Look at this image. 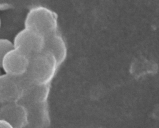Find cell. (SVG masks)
I'll use <instances>...</instances> for the list:
<instances>
[{
  "label": "cell",
  "instance_id": "52a82bcc",
  "mask_svg": "<svg viewBox=\"0 0 159 128\" xmlns=\"http://www.w3.org/2000/svg\"><path fill=\"white\" fill-rule=\"evenodd\" d=\"M23 106L27 111L28 124L32 122L35 127H44L49 124L50 117L47 101L28 103Z\"/></svg>",
  "mask_w": 159,
  "mask_h": 128
},
{
  "label": "cell",
  "instance_id": "5b68a950",
  "mask_svg": "<svg viewBox=\"0 0 159 128\" xmlns=\"http://www.w3.org/2000/svg\"><path fill=\"white\" fill-rule=\"evenodd\" d=\"M24 91L17 77L7 74L0 76V102L3 104L18 102L22 98Z\"/></svg>",
  "mask_w": 159,
  "mask_h": 128
},
{
  "label": "cell",
  "instance_id": "8992f818",
  "mask_svg": "<svg viewBox=\"0 0 159 128\" xmlns=\"http://www.w3.org/2000/svg\"><path fill=\"white\" fill-rule=\"evenodd\" d=\"M0 119L8 122L14 128H22L28 124L27 111L20 103L4 104L0 109Z\"/></svg>",
  "mask_w": 159,
  "mask_h": 128
},
{
  "label": "cell",
  "instance_id": "277c9868",
  "mask_svg": "<svg viewBox=\"0 0 159 128\" xmlns=\"http://www.w3.org/2000/svg\"><path fill=\"white\" fill-rule=\"evenodd\" d=\"M29 58L17 49L13 48L6 53L2 59L1 67L6 74L18 77L27 70Z\"/></svg>",
  "mask_w": 159,
  "mask_h": 128
},
{
  "label": "cell",
  "instance_id": "30bf717a",
  "mask_svg": "<svg viewBox=\"0 0 159 128\" xmlns=\"http://www.w3.org/2000/svg\"><path fill=\"white\" fill-rule=\"evenodd\" d=\"M14 48L13 43L7 39H0V67L3 57L7 52Z\"/></svg>",
  "mask_w": 159,
  "mask_h": 128
},
{
  "label": "cell",
  "instance_id": "3957f363",
  "mask_svg": "<svg viewBox=\"0 0 159 128\" xmlns=\"http://www.w3.org/2000/svg\"><path fill=\"white\" fill-rule=\"evenodd\" d=\"M44 41L43 36L25 27L16 35L12 43L14 48L30 58L43 50Z\"/></svg>",
  "mask_w": 159,
  "mask_h": 128
},
{
  "label": "cell",
  "instance_id": "ba28073f",
  "mask_svg": "<svg viewBox=\"0 0 159 128\" xmlns=\"http://www.w3.org/2000/svg\"><path fill=\"white\" fill-rule=\"evenodd\" d=\"M43 50L50 52L54 56L58 66L65 61L67 54L65 42L57 31L45 37Z\"/></svg>",
  "mask_w": 159,
  "mask_h": 128
},
{
  "label": "cell",
  "instance_id": "6da1fadb",
  "mask_svg": "<svg viewBox=\"0 0 159 128\" xmlns=\"http://www.w3.org/2000/svg\"><path fill=\"white\" fill-rule=\"evenodd\" d=\"M58 66L54 56L43 50L29 58L28 68L24 74L34 84H49Z\"/></svg>",
  "mask_w": 159,
  "mask_h": 128
},
{
  "label": "cell",
  "instance_id": "4fadbf2b",
  "mask_svg": "<svg viewBox=\"0 0 159 128\" xmlns=\"http://www.w3.org/2000/svg\"><path fill=\"white\" fill-rule=\"evenodd\" d=\"M0 27H1V18H0Z\"/></svg>",
  "mask_w": 159,
  "mask_h": 128
},
{
  "label": "cell",
  "instance_id": "8fae6325",
  "mask_svg": "<svg viewBox=\"0 0 159 128\" xmlns=\"http://www.w3.org/2000/svg\"><path fill=\"white\" fill-rule=\"evenodd\" d=\"M0 128H14L11 124H10L8 122L0 119Z\"/></svg>",
  "mask_w": 159,
  "mask_h": 128
},
{
  "label": "cell",
  "instance_id": "7a4b0ae2",
  "mask_svg": "<svg viewBox=\"0 0 159 128\" xmlns=\"http://www.w3.org/2000/svg\"><path fill=\"white\" fill-rule=\"evenodd\" d=\"M25 27L41 34L44 38L57 31V16L55 12L44 6H35L27 13Z\"/></svg>",
  "mask_w": 159,
  "mask_h": 128
},
{
  "label": "cell",
  "instance_id": "9c48e42d",
  "mask_svg": "<svg viewBox=\"0 0 159 128\" xmlns=\"http://www.w3.org/2000/svg\"><path fill=\"white\" fill-rule=\"evenodd\" d=\"M49 84H34L25 91L20 100L23 99L25 101L24 104L32 102H46L49 94Z\"/></svg>",
  "mask_w": 159,
  "mask_h": 128
},
{
  "label": "cell",
  "instance_id": "7c38bea8",
  "mask_svg": "<svg viewBox=\"0 0 159 128\" xmlns=\"http://www.w3.org/2000/svg\"><path fill=\"white\" fill-rule=\"evenodd\" d=\"M1 74H1V70H0V76H1Z\"/></svg>",
  "mask_w": 159,
  "mask_h": 128
}]
</instances>
